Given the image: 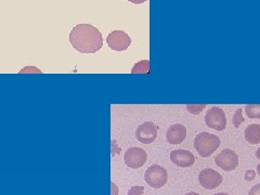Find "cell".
Instances as JSON below:
<instances>
[{"label":"cell","instance_id":"6da1fadb","mask_svg":"<svg viewBox=\"0 0 260 195\" xmlns=\"http://www.w3.org/2000/svg\"><path fill=\"white\" fill-rule=\"evenodd\" d=\"M70 42L80 53H95L103 46L101 31L91 24H78L72 29Z\"/></svg>","mask_w":260,"mask_h":195},{"label":"cell","instance_id":"7a4b0ae2","mask_svg":"<svg viewBox=\"0 0 260 195\" xmlns=\"http://www.w3.org/2000/svg\"><path fill=\"white\" fill-rule=\"evenodd\" d=\"M219 146H220V139L216 135L204 132L195 137L194 148L203 157L210 156L218 150Z\"/></svg>","mask_w":260,"mask_h":195},{"label":"cell","instance_id":"3957f363","mask_svg":"<svg viewBox=\"0 0 260 195\" xmlns=\"http://www.w3.org/2000/svg\"><path fill=\"white\" fill-rule=\"evenodd\" d=\"M144 180L153 189H160L167 183V170L159 165L150 166L144 174Z\"/></svg>","mask_w":260,"mask_h":195},{"label":"cell","instance_id":"277c9868","mask_svg":"<svg viewBox=\"0 0 260 195\" xmlns=\"http://www.w3.org/2000/svg\"><path fill=\"white\" fill-rule=\"evenodd\" d=\"M205 124L209 128L217 130V132H222L226 127V117L224 111L218 107L210 108L206 112Z\"/></svg>","mask_w":260,"mask_h":195},{"label":"cell","instance_id":"5b68a950","mask_svg":"<svg viewBox=\"0 0 260 195\" xmlns=\"http://www.w3.org/2000/svg\"><path fill=\"white\" fill-rule=\"evenodd\" d=\"M107 44L114 51H125L132 45V38L124 30H114L108 35Z\"/></svg>","mask_w":260,"mask_h":195},{"label":"cell","instance_id":"8992f818","mask_svg":"<svg viewBox=\"0 0 260 195\" xmlns=\"http://www.w3.org/2000/svg\"><path fill=\"white\" fill-rule=\"evenodd\" d=\"M215 162L224 172H233L239 166V156L233 150L224 149L215 157Z\"/></svg>","mask_w":260,"mask_h":195},{"label":"cell","instance_id":"52a82bcc","mask_svg":"<svg viewBox=\"0 0 260 195\" xmlns=\"http://www.w3.org/2000/svg\"><path fill=\"white\" fill-rule=\"evenodd\" d=\"M199 182L202 188L215 190L222 183V176L213 168H205L199 175Z\"/></svg>","mask_w":260,"mask_h":195},{"label":"cell","instance_id":"ba28073f","mask_svg":"<svg viewBox=\"0 0 260 195\" xmlns=\"http://www.w3.org/2000/svg\"><path fill=\"white\" fill-rule=\"evenodd\" d=\"M125 164L132 169H137L142 167L146 160H148V154L146 152L138 146H134L126 151L124 155Z\"/></svg>","mask_w":260,"mask_h":195},{"label":"cell","instance_id":"9c48e42d","mask_svg":"<svg viewBox=\"0 0 260 195\" xmlns=\"http://www.w3.org/2000/svg\"><path fill=\"white\" fill-rule=\"evenodd\" d=\"M158 127L152 121H145L137 128L136 138L142 144H151L156 140Z\"/></svg>","mask_w":260,"mask_h":195},{"label":"cell","instance_id":"30bf717a","mask_svg":"<svg viewBox=\"0 0 260 195\" xmlns=\"http://www.w3.org/2000/svg\"><path fill=\"white\" fill-rule=\"evenodd\" d=\"M170 160L178 167L188 168L195 162V156L188 150H174L170 153Z\"/></svg>","mask_w":260,"mask_h":195},{"label":"cell","instance_id":"8fae6325","mask_svg":"<svg viewBox=\"0 0 260 195\" xmlns=\"http://www.w3.org/2000/svg\"><path fill=\"white\" fill-rule=\"evenodd\" d=\"M186 138V128L182 124H174L167 130L166 139L170 144H181Z\"/></svg>","mask_w":260,"mask_h":195},{"label":"cell","instance_id":"7c38bea8","mask_svg":"<svg viewBox=\"0 0 260 195\" xmlns=\"http://www.w3.org/2000/svg\"><path fill=\"white\" fill-rule=\"evenodd\" d=\"M245 139L250 144H259L260 143V125L251 124L248 125L245 129Z\"/></svg>","mask_w":260,"mask_h":195},{"label":"cell","instance_id":"4fadbf2b","mask_svg":"<svg viewBox=\"0 0 260 195\" xmlns=\"http://www.w3.org/2000/svg\"><path fill=\"white\" fill-rule=\"evenodd\" d=\"M245 113L249 118L260 119V104H248V105H246Z\"/></svg>","mask_w":260,"mask_h":195},{"label":"cell","instance_id":"5bb4252c","mask_svg":"<svg viewBox=\"0 0 260 195\" xmlns=\"http://www.w3.org/2000/svg\"><path fill=\"white\" fill-rule=\"evenodd\" d=\"M150 70V62L148 60H143L138 62L132 70L133 74H137V73H140V74H146L149 73Z\"/></svg>","mask_w":260,"mask_h":195},{"label":"cell","instance_id":"9a60e30c","mask_svg":"<svg viewBox=\"0 0 260 195\" xmlns=\"http://www.w3.org/2000/svg\"><path fill=\"white\" fill-rule=\"evenodd\" d=\"M245 119H244L243 115H242V109H238L237 112L234 113V116L232 118V123L234 125L235 128H239L241 124H243Z\"/></svg>","mask_w":260,"mask_h":195},{"label":"cell","instance_id":"2e32d148","mask_svg":"<svg viewBox=\"0 0 260 195\" xmlns=\"http://www.w3.org/2000/svg\"><path fill=\"white\" fill-rule=\"evenodd\" d=\"M206 108V104H198V105H186V110L190 112L191 114H194V115H198L203 110Z\"/></svg>","mask_w":260,"mask_h":195},{"label":"cell","instance_id":"e0dca14e","mask_svg":"<svg viewBox=\"0 0 260 195\" xmlns=\"http://www.w3.org/2000/svg\"><path fill=\"white\" fill-rule=\"evenodd\" d=\"M143 192H144L143 186H133V188L129 190L127 195H141L143 194Z\"/></svg>","mask_w":260,"mask_h":195},{"label":"cell","instance_id":"ac0fdd59","mask_svg":"<svg viewBox=\"0 0 260 195\" xmlns=\"http://www.w3.org/2000/svg\"><path fill=\"white\" fill-rule=\"evenodd\" d=\"M256 178V173L254 172V170H247L246 174H245V179L247 181H251L254 180V179Z\"/></svg>","mask_w":260,"mask_h":195},{"label":"cell","instance_id":"d6986e66","mask_svg":"<svg viewBox=\"0 0 260 195\" xmlns=\"http://www.w3.org/2000/svg\"><path fill=\"white\" fill-rule=\"evenodd\" d=\"M248 195H260V183L253 186L248 192Z\"/></svg>","mask_w":260,"mask_h":195},{"label":"cell","instance_id":"ffe728a7","mask_svg":"<svg viewBox=\"0 0 260 195\" xmlns=\"http://www.w3.org/2000/svg\"><path fill=\"white\" fill-rule=\"evenodd\" d=\"M21 73H40V71L35 68H25L21 71Z\"/></svg>","mask_w":260,"mask_h":195},{"label":"cell","instance_id":"44dd1931","mask_svg":"<svg viewBox=\"0 0 260 195\" xmlns=\"http://www.w3.org/2000/svg\"><path fill=\"white\" fill-rule=\"evenodd\" d=\"M112 185V195H118V190H117V186L114 184L113 182L111 183Z\"/></svg>","mask_w":260,"mask_h":195},{"label":"cell","instance_id":"7402d4cb","mask_svg":"<svg viewBox=\"0 0 260 195\" xmlns=\"http://www.w3.org/2000/svg\"><path fill=\"white\" fill-rule=\"evenodd\" d=\"M128 2L132 3V4H135V5H140V4L148 2V0H128Z\"/></svg>","mask_w":260,"mask_h":195},{"label":"cell","instance_id":"603a6c76","mask_svg":"<svg viewBox=\"0 0 260 195\" xmlns=\"http://www.w3.org/2000/svg\"><path fill=\"white\" fill-rule=\"evenodd\" d=\"M256 157H257L258 159H260V148L257 149V151H256Z\"/></svg>","mask_w":260,"mask_h":195},{"label":"cell","instance_id":"cb8c5ba5","mask_svg":"<svg viewBox=\"0 0 260 195\" xmlns=\"http://www.w3.org/2000/svg\"><path fill=\"white\" fill-rule=\"evenodd\" d=\"M185 195H200V194L197 193V192H189V193H186Z\"/></svg>","mask_w":260,"mask_h":195},{"label":"cell","instance_id":"d4e9b609","mask_svg":"<svg viewBox=\"0 0 260 195\" xmlns=\"http://www.w3.org/2000/svg\"><path fill=\"white\" fill-rule=\"evenodd\" d=\"M214 195H229L228 193H224V192H219V193H215Z\"/></svg>","mask_w":260,"mask_h":195},{"label":"cell","instance_id":"484cf974","mask_svg":"<svg viewBox=\"0 0 260 195\" xmlns=\"http://www.w3.org/2000/svg\"><path fill=\"white\" fill-rule=\"evenodd\" d=\"M257 173H258V175L260 176V164L257 165Z\"/></svg>","mask_w":260,"mask_h":195}]
</instances>
